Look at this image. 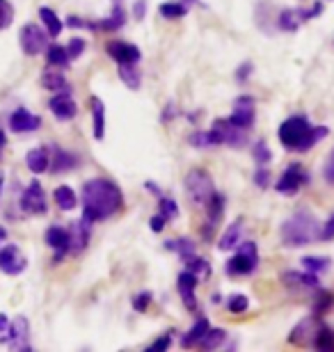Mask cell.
Wrapping results in <instances>:
<instances>
[{"label": "cell", "mask_w": 334, "mask_h": 352, "mask_svg": "<svg viewBox=\"0 0 334 352\" xmlns=\"http://www.w3.org/2000/svg\"><path fill=\"white\" fill-rule=\"evenodd\" d=\"M39 126H41V119L25 108H17L10 117V129L14 133H32V131H37Z\"/></svg>", "instance_id": "ac0fdd59"}, {"label": "cell", "mask_w": 334, "mask_h": 352, "mask_svg": "<svg viewBox=\"0 0 334 352\" xmlns=\"http://www.w3.org/2000/svg\"><path fill=\"white\" fill-rule=\"evenodd\" d=\"M206 215H209V231H206V236H211V229L218 227V222L222 220L225 215V197L222 195H213L211 201L206 204Z\"/></svg>", "instance_id": "d4e9b609"}, {"label": "cell", "mask_w": 334, "mask_h": 352, "mask_svg": "<svg viewBox=\"0 0 334 352\" xmlns=\"http://www.w3.org/2000/svg\"><path fill=\"white\" fill-rule=\"evenodd\" d=\"M307 181H309V174L304 172V167H302V165H298V163H293V165H289L286 170L282 172L280 179H277L275 190H277L280 195H284V197H293L295 192H300V188H302Z\"/></svg>", "instance_id": "52a82bcc"}, {"label": "cell", "mask_w": 334, "mask_h": 352, "mask_svg": "<svg viewBox=\"0 0 334 352\" xmlns=\"http://www.w3.org/2000/svg\"><path fill=\"white\" fill-rule=\"evenodd\" d=\"M197 284H200V279H197V274H193L190 270H183L179 274V281H176V288H179L183 305H186L190 311H197V298H195Z\"/></svg>", "instance_id": "e0dca14e"}, {"label": "cell", "mask_w": 334, "mask_h": 352, "mask_svg": "<svg viewBox=\"0 0 334 352\" xmlns=\"http://www.w3.org/2000/svg\"><path fill=\"white\" fill-rule=\"evenodd\" d=\"M7 327H10V318L5 314H0V336H3V332H7Z\"/></svg>", "instance_id": "11a10c76"}, {"label": "cell", "mask_w": 334, "mask_h": 352, "mask_svg": "<svg viewBox=\"0 0 334 352\" xmlns=\"http://www.w3.org/2000/svg\"><path fill=\"white\" fill-rule=\"evenodd\" d=\"M3 186H5V176L0 174V195H3Z\"/></svg>", "instance_id": "91938a15"}, {"label": "cell", "mask_w": 334, "mask_h": 352, "mask_svg": "<svg viewBox=\"0 0 334 352\" xmlns=\"http://www.w3.org/2000/svg\"><path fill=\"white\" fill-rule=\"evenodd\" d=\"M105 51L117 65H138L142 58V51L135 44H126V41H110Z\"/></svg>", "instance_id": "5bb4252c"}, {"label": "cell", "mask_w": 334, "mask_h": 352, "mask_svg": "<svg viewBox=\"0 0 334 352\" xmlns=\"http://www.w3.org/2000/svg\"><path fill=\"white\" fill-rule=\"evenodd\" d=\"M124 206V195L115 181L90 179L83 186V215L92 222L108 220Z\"/></svg>", "instance_id": "6da1fadb"}, {"label": "cell", "mask_w": 334, "mask_h": 352, "mask_svg": "<svg viewBox=\"0 0 334 352\" xmlns=\"http://www.w3.org/2000/svg\"><path fill=\"white\" fill-rule=\"evenodd\" d=\"M250 72H252V65H250V62H245V65L236 72V78L245 82V80H247V74H250Z\"/></svg>", "instance_id": "db71d44e"}, {"label": "cell", "mask_w": 334, "mask_h": 352, "mask_svg": "<svg viewBox=\"0 0 334 352\" xmlns=\"http://www.w3.org/2000/svg\"><path fill=\"white\" fill-rule=\"evenodd\" d=\"M126 23V12H124V7L115 3V10H112L110 16H105L101 19V23H96V28H103V30H119Z\"/></svg>", "instance_id": "4dcf8cb0"}, {"label": "cell", "mask_w": 334, "mask_h": 352, "mask_svg": "<svg viewBox=\"0 0 334 352\" xmlns=\"http://www.w3.org/2000/svg\"><path fill=\"white\" fill-rule=\"evenodd\" d=\"M149 302H152V293H147V291H145V293H140L138 298L133 300V309H135V311H145Z\"/></svg>", "instance_id": "681fc988"}, {"label": "cell", "mask_w": 334, "mask_h": 352, "mask_svg": "<svg viewBox=\"0 0 334 352\" xmlns=\"http://www.w3.org/2000/svg\"><path fill=\"white\" fill-rule=\"evenodd\" d=\"M334 238V215L328 217V222H325V227L321 231V241H332Z\"/></svg>", "instance_id": "f907efd6"}, {"label": "cell", "mask_w": 334, "mask_h": 352, "mask_svg": "<svg viewBox=\"0 0 334 352\" xmlns=\"http://www.w3.org/2000/svg\"><path fill=\"white\" fill-rule=\"evenodd\" d=\"M158 14L163 19H181V16H186V14H188V5L169 0V3H160Z\"/></svg>", "instance_id": "d590c367"}, {"label": "cell", "mask_w": 334, "mask_h": 352, "mask_svg": "<svg viewBox=\"0 0 334 352\" xmlns=\"http://www.w3.org/2000/svg\"><path fill=\"white\" fill-rule=\"evenodd\" d=\"M311 346L318 348V350H334V334L325 325H321V327H318V332H316L314 343H311Z\"/></svg>", "instance_id": "f35d334b"}, {"label": "cell", "mask_w": 334, "mask_h": 352, "mask_svg": "<svg viewBox=\"0 0 334 352\" xmlns=\"http://www.w3.org/2000/svg\"><path fill=\"white\" fill-rule=\"evenodd\" d=\"M39 19L44 21L48 37H58V34L62 32V28H65V23H62V19L51 10V7H41V10H39Z\"/></svg>", "instance_id": "4316f807"}, {"label": "cell", "mask_w": 334, "mask_h": 352, "mask_svg": "<svg viewBox=\"0 0 334 352\" xmlns=\"http://www.w3.org/2000/svg\"><path fill=\"white\" fill-rule=\"evenodd\" d=\"M316 320L314 318H304L300 325L293 327V332H291L289 336V343H295V346H307V343H314V336L318 332Z\"/></svg>", "instance_id": "ffe728a7"}, {"label": "cell", "mask_w": 334, "mask_h": 352, "mask_svg": "<svg viewBox=\"0 0 334 352\" xmlns=\"http://www.w3.org/2000/svg\"><path fill=\"white\" fill-rule=\"evenodd\" d=\"M5 238H7V231H5L3 227H0V243H3V241H5Z\"/></svg>", "instance_id": "680465c9"}, {"label": "cell", "mask_w": 334, "mask_h": 352, "mask_svg": "<svg viewBox=\"0 0 334 352\" xmlns=\"http://www.w3.org/2000/svg\"><path fill=\"white\" fill-rule=\"evenodd\" d=\"M209 133H211L213 146L227 144V146H231V149H240V146L247 144V131L238 129L236 124H231V119H216Z\"/></svg>", "instance_id": "8992f818"}, {"label": "cell", "mask_w": 334, "mask_h": 352, "mask_svg": "<svg viewBox=\"0 0 334 352\" xmlns=\"http://www.w3.org/2000/svg\"><path fill=\"white\" fill-rule=\"evenodd\" d=\"M300 23H302V16H300V12H295V10H284L280 14V19H277V25L286 32H295L298 28H300Z\"/></svg>", "instance_id": "d6a6232c"}, {"label": "cell", "mask_w": 334, "mask_h": 352, "mask_svg": "<svg viewBox=\"0 0 334 352\" xmlns=\"http://www.w3.org/2000/svg\"><path fill=\"white\" fill-rule=\"evenodd\" d=\"M211 325H209V318H197L195 320V325L188 329V334L183 336L181 343H183V348H190V346H200V341L204 339V334L209 332Z\"/></svg>", "instance_id": "484cf974"}, {"label": "cell", "mask_w": 334, "mask_h": 352, "mask_svg": "<svg viewBox=\"0 0 334 352\" xmlns=\"http://www.w3.org/2000/svg\"><path fill=\"white\" fill-rule=\"evenodd\" d=\"M92 135L94 140L105 138V105L98 96H92Z\"/></svg>", "instance_id": "44dd1931"}, {"label": "cell", "mask_w": 334, "mask_h": 352, "mask_svg": "<svg viewBox=\"0 0 334 352\" xmlns=\"http://www.w3.org/2000/svg\"><path fill=\"white\" fill-rule=\"evenodd\" d=\"M257 265H259L257 243L245 241V243H240L238 252L229 258V263H227V274H229V277H245V274H252L257 270Z\"/></svg>", "instance_id": "5b68a950"}, {"label": "cell", "mask_w": 334, "mask_h": 352, "mask_svg": "<svg viewBox=\"0 0 334 352\" xmlns=\"http://www.w3.org/2000/svg\"><path fill=\"white\" fill-rule=\"evenodd\" d=\"M252 156H254V160H257V165H268L270 158H273V153H270L268 144L264 142V140H259V142L254 144V149H252Z\"/></svg>", "instance_id": "7bdbcfd3"}, {"label": "cell", "mask_w": 334, "mask_h": 352, "mask_svg": "<svg viewBox=\"0 0 334 352\" xmlns=\"http://www.w3.org/2000/svg\"><path fill=\"white\" fill-rule=\"evenodd\" d=\"M145 10H147V3H145V0H138L135 7H133V16L138 21H142V19H145Z\"/></svg>", "instance_id": "f5cc1de1"}, {"label": "cell", "mask_w": 334, "mask_h": 352, "mask_svg": "<svg viewBox=\"0 0 334 352\" xmlns=\"http://www.w3.org/2000/svg\"><path fill=\"white\" fill-rule=\"evenodd\" d=\"M190 144H193L195 149H209V146H213L211 133L209 131H195L193 135H190Z\"/></svg>", "instance_id": "ee69618b"}, {"label": "cell", "mask_w": 334, "mask_h": 352, "mask_svg": "<svg viewBox=\"0 0 334 352\" xmlns=\"http://www.w3.org/2000/svg\"><path fill=\"white\" fill-rule=\"evenodd\" d=\"M254 186H259V188L270 186V172L266 170V165H257V172H254Z\"/></svg>", "instance_id": "7dc6e473"}, {"label": "cell", "mask_w": 334, "mask_h": 352, "mask_svg": "<svg viewBox=\"0 0 334 352\" xmlns=\"http://www.w3.org/2000/svg\"><path fill=\"white\" fill-rule=\"evenodd\" d=\"M0 160H3V146H0Z\"/></svg>", "instance_id": "94428289"}, {"label": "cell", "mask_w": 334, "mask_h": 352, "mask_svg": "<svg viewBox=\"0 0 334 352\" xmlns=\"http://www.w3.org/2000/svg\"><path fill=\"white\" fill-rule=\"evenodd\" d=\"M19 41H21V48H23V53L28 55V58H34V55H39L46 48L48 32L41 30L39 25L28 23V25H23V30H21Z\"/></svg>", "instance_id": "9c48e42d"}, {"label": "cell", "mask_w": 334, "mask_h": 352, "mask_svg": "<svg viewBox=\"0 0 334 352\" xmlns=\"http://www.w3.org/2000/svg\"><path fill=\"white\" fill-rule=\"evenodd\" d=\"M21 208L28 215H44L46 213V195L44 188L39 186V181H30L25 188V192L21 195Z\"/></svg>", "instance_id": "8fae6325"}, {"label": "cell", "mask_w": 334, "mask_h": 352, "mask_svg": "<svg viewBox=\"0 0 334 352\" xmlns=\"http://www.w3.org/2000/svg\"><path fill=\"white\" fill-rule=\"evenodd\" d=\"M186 3H195V0H186Z\"/></svg>", "instance_id": "6125c7cd"}, {"label": "cell", "mask_w": 334, "mask_h": 352, "mask_svg": "<svg viewBox=\"0 0 334 352\" xmlns=\"http://www.w3.org/2000/svg\"><path fill=\"white\" fill-rule=\"evenodd\" d=\"M165 224H167V220H165V217H163L160 213H158V215H154L152 220H149V227H152V231H156V234L165 229Z\"/></svg>", "instance_id": "816d5d0a"}, {"label": "cell", "mask_w": 334, "mask_h": 352, "mask_svg": "<svg viewBox=\"0 0 334 352\" xmlns=\"http://www.w3.org/2000/svg\"><path fill=\"white\" fill-rule=\"evenodd\" d=\"M169 346H172V334H163V336H158V339H156L147 350H149V352H160V350H167Z\"/></svg>", "instance_id": "c3c4849f"}, {"label": "cell", "mask_w": 334, "mask_h": 352, "mask_svg": "<svg viewBox=\"0 0 334 352\" xmlns=\"http://www.w3.org/2000/svg\"><path fill=\"white\" fill-rule=\"evenodd\" d=\"M183 263H186V270L197 274V279H209L211 277V263L206 261V258L197 256V254H190V256L183 258Z\"/></svg>", "instance_id": "83f0119b"}, {"label": "cell", "mask_w": 334, "mask_h": 352, "mask_svg": "<svg viewBox=\"0 0 334 352\" xmlns=\"http://www.w3.org/2000/svg\"><path fill=\"white\" fill-rule=\"evenodd\" d=\"M14 21V5L10 0H0V30H7Z\"/></svg>", "instance_id": "b9f144b4"}, {"label": "cell", "mask_w": 334, "mask_h": 352, "mask_svg": "<svg viewBox=\"0 0 334 352\" xmlns=\"http://www.w3.org/2000/svg\"><path fill=\"white\" fill-rule=\"evenodd\" d=\"M323 179H325V183H328V186H334V149L328 153V158H325Z\"/></svg>", "instance_id": "bcb514c9"}, {"label": "cell", "mask_w": 334, "mask_h": 352, "mask_svg": "<svg viewBox=\"0 0 334 352\" xmlns=\"http://www.w3.org/2000/svg\"><path fill=\"white\" fill-rule=\"evenodd\" d=\"M247 307H250V300H247L245 293H233L229 302H227V309H229L231 314H245Z\"/></svg>", "instance_id": "ab89813d"}, {"label": "cell", "mask_w": 334, "mask_h": 352, "mask_svg": "<svg viewBox=\"0 0 334 352\" xmlns=\"http://www.w3.org/2000/svg\"><path fill=\"white\" fill-rule=\"evenodd\" d=\"M302 265H304V270H307V272L321 274L325 270H330L332 258H328V256H304L302 258Z\"/></svg>", "instance_id": "8d00e7d4"}, {"label": "cell", "mask_w": 334, "mask_h": 352, "mask_svg": "<svg viewBox=\"0 0 334 352\" xmlns=\"http://www.w3.org/2000/svg\"><path fill=\"white\" fill-rule=\"evenodd\" d=\"M254 101L250 96H240L236 98V103H233V110H231V124H236L238 129H245L250 131L254 126Z\"/></svg>", "instance_id": "9a60e30c"}, {"label": "cell", "mask_w": 334, "mask_h": 352, "mask_svg": "<svg viewBox=\"0 0 334 352\" xmlns=\"http://www.w3.org/2000/svg\"><path fill=\"white\" fill-rule=\"evenodd\" d=\"M240 236H243V222H240V220L231 222V227L227 229L222 236H220L218 250L220 252H231L233 248H238V245H240Z\"/></svg>", "instance_id": "7402d4cb"}, {"label": "cell", "mask_w": 334, "mask_h": 352, "mask_svg": "<svg viewBox=\"0 0 334 352\" xmlns=\"http://www.w3.org/2000/svg\"><path fill=\"white\" fill-rule=\"evenodd\" d=\"M53 197H55V204H58L60 210H74L76 204H78L76 192L69 186H58V188H55Z\"/></svg>", "instance_id": "f546056e"}, {"label": "cell", "mask_w": 334, "mask_h": 352, "mask_svg": "<svg viewBox=\"0 0 334 352\" xmlns=\"http://www.w3.org/2000/svg\"><path fill=\"white\" fill-rule=\"evenodd\" d=\"M186 195L195 206L206 208V204L216 195V186H213L211 174L206 170H190L186 176Z\"/></svg>", "instance_id": "277c9868"}, {"label": "cell", "mask_w": 334, "mask_h": 352, "mask_svg": "<svg viewBox=\"0 0 334 352\" xmlns=\"http://www.w3.org/2000/svg\"><path fill=\"white\" fill-rule=\"evenodd\" d=\"M7 144V135H5V131L0 129V146H5Z\"/></svg>", "instance_id": "6f0895ef"}, {"label": "cell", "mask_w": 334, "mask_h": 352, "mask_svg": "<svg viewBox=\"0 0 334 352\" xmlns=\"http://www.w3.org/2000/svg\"><path fill=\"white\" fill-rule=\"evenodd\" d=\"M160 215L165 217L167 222H172L179 217V206H176V201L174 199H169V197H160Z\"/></svg>", "instance_id": "60d3db41"}, {"label": "cell", "mask_w": 334, "mask_h": 352, "mask_svg": "<svg viewBox=\"0 0 334 352\" xmlns=\"http://www.w3.org/2000/svg\"><path fill=\"white\" fill-rule=\"evenodd\" d=\"M28 267V258L21 254V250L17 245H5L3 250H0V270L5 274H21Z\"/></svg>", "instance_id": "7c38bea8"}, {"label": "cell", "mask_w": 334, "mask_h": 352, "mask_svg": "<svg viewBox=\"0 0 334 352\" xmlns=\"http://www.w3.org/2000/svg\"><path fill=\"white\" fill-rule=\"evenodd\" d=\"M67 53H69V58L71 60H76V58H81V55L85 53V39L81 37H74L69 41V46H67Z\"/></svg>", "instance_id": "f6af8a7d"}, {"label": "cell", "mask_w": 334, "mask_h": 352, "mask_svg": "<svg viewBox=\"0 0 334 352\" xmlns=\"http://www.w3.org/2000/svg\"><path fill=\"white\" fill-rule=\"evenodd\" d=\"M145 188H147V190H152L154 195H158V197H160V190L156 188V183H149V181H147V183H145Z\"/></svg>", "instance_id": "9f6ffc18"}, {"label": "cell", "mask_w": 334, "mask_h": 352, "mask_svg": "<svg viewBox=\"0 0 334 352\" xmlns=\"http://www.w3.org/2000/svg\"><path fill=\"white\" fill-rule=\"evenodd\" d=\"M321 224L309 210H295L293 215L286 217L280 229L282 243L286 248H304V245L314 243L321 238Z\"/></svg>", "instance_id": "3957f363"}, {"label": "cell", "mask_w": 334, "mask_h": 352, "mask_svg": "<svg viewBox=\"0 0 334 352\" xmlns=\"http://www.w3.org/2000/svg\"><path fill=\"white\" fill-rule=\"evenodd\" d=\"M76 156L74 153H69L67 149H62V146H53V163H51V170L55 174H62V172H69L76 167Z\"/></svg>", "instance_id": "cb8c5ba5"}, {"label": "cell", "mask_w": 334, "mask_h": 352, "mask_svg": "<svg viewBox=\"0 0 334 352\" xmlns=\"http://www.w3.org/2000/svg\"><path fill=\"white\" fill-rule=\"evenodd\" d=\"M30 322L23 316H19V318H14L10 322V327H7V334L0 336V343H5V346H10L14 350H25L30 352Z\"/></svg>", "instance_id": "ba28073f"}, {"label": "cell", "mask_w": 334, "mask_h": 352, "mask_svg": "<svg viewBox=\"0 0 334 352\" xmlns=\"http://www.w3.org/2000/svg\"><path fill=\"white\" fill-rule=\"evenodd\" d=\"M48 108H51L53 117L58 119V122H69V119H74L78 115V105L74 101V96H71L69 85L65 89L55 91L51 96V101H48Z\"/></svg>", "instance_id": "30bf717a"}, {"label": "cell", "mask_w": 334, "mask_h": 352, "mask_svg": "<svg viewBox=\"0 0 334 352\" xmlns=\"http://www.w3.org/2000/svg\"><path fill=\"white\" fill-rule=\"evenodd\" d=\"M92 220H87V217H81L78 222H71L69 227V252L71 254H78V252H83L85 248H87L90 243V234H92Z\"/></svg>", "instance_id": "4fadbf2b"}, {"label": "cell", "mask_w": 334, "mask_h": 352, "mask_svg": "<svg viewBox=\"0 0 334 352\" xmlns=\"http://www.w3.org/2000/svg\"><path fill=\"white\" fill-rule=\"evenodd\" d=\"M44 241L48 248L55 250V261H62L65 254H69V229L65 227H48L44 234Z\"/></svg>", "instance_id": "2e32d148"}, {"label": "cell", "mask_w": 334, "mask_h": 352, "mask_svg": "<svg viewBox=\"0 0 334 352\" xmlns=\"http://www.w3.org/2000/svg\"><path fill=\"white\" fill-rule=\"evenodd\" d=\"M46 60H48V65H51V67H58V69L69 67V62H71L69 53H67V48H62V46H58V44H51V46L46 48Z\"/></svg>", "instance_id": "1f68e13d"}, {"label": "cell", "mask_w": 334, "mask_h": 352, "mask_svg": "<svg viewBox=\"0 0 334 352\" xmlns=\"http://www.w3.org/2000/svg\"><path fill=\"white\" fill-rule=\"evenodd\" d=\"M325 135H328L325 126L311 129L309 122L302 115L289 117L286 122H282L280 131H277V138H280L282 146L289 151H309L311 146L321 142Z\"/></svg>", "instance_id": "7a4b0ae2"}, {"label": "cell", "mask_w": 334, "mask_h": 352, "mask_svg": "<svg viewBox=\"0 0 334 352\" xmlns=\"http://www.w3.org/2000/svg\"><path fill=\"white\" fill-rule=\"evenodd\" d=\"M225 329H218V327H211L209 332L204 334V339L200 341V346L204 348V350H216V348H220L225 343Z\"/></svg>", "instance_id": "74e56055"}, {"label": "cell", "mask_w": 334, "mask_h": 352, "mask_svg": "<svg viewBox=\"0 0 334 352\" xmlns=\"http://www.w3.org/2000/svg\"><path fill=\"white\" fill-rule=\"evenodd\" d=\"M117 74H119V78H122V82H124L126 87L140 89L142 78H140L138 65H117Z\"/></svg>", "instance_id": "f1b7e54d"}, {"label": "cell", "mask_w": 334, "mask_h": 352, "mask_svg": "<svg viewBox=\"0 0 334 352\" xmlns=\"http://www.w3.org/2000/svg\"><path fill=\"white\" fill-rule=\"evenodd\" d=\"M41 87L51 89V91H60V89L67 87V78L60 72H51V69H46V72L41 74Z\"/></svg>", "instance_id": "836d02e7"}, {"label": "cell", "mask_w": 334, "mask_h": 352, "mask_svg": "<svg viewBox=\"0 0 334 352\" xmlns=\"http://www.w3.org/2000/svg\"><path fill=\"white\" fill-rule=\"evenodd\" d=\"M284 284L289 291H311L318 288V274L314 272H284Z\"/></svg>", "instance_id": "d6986e66"}, {"label": "cell", "mask_w": 334, "mask_h": 352, "mask_svg": "<svg viewBox=\"0 0 334 352\" xmlns=\"http://www.w3.org/2000/svg\"><path fill=\"white\" fill-rule=\"evenodd\" d=\"M25 165H28V170H30L32 174L46 172L48 167H51V160H48V151L44 149V146L30 149V151H28V156H25Z\"/></svg>", "instance_id": "603a6c76"}, {"label": "cell", "mask_w": 334, "mask_h": 352, "mask_svg": "<svg viewBox=\"0 0 334 352\" xmlns=\"http://www.w3.org/2000/svg\"><path fill=\"white\" fill-rule=\"evenodd\" d=\"M165 250H172L181 258H186L190 254H195V243L190 238H172V241H165Z\"/></svg>", "instance_id": "e575fe53"}]
</instances>
